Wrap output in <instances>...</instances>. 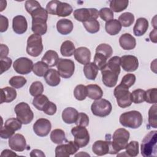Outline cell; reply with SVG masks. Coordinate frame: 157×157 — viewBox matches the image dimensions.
<instances>
[{"instance_id": "6da1fadb", "label": "cell", "mask_w": 157, "mask_h": 157, "mask_svg": "<svg viewBox=\"0 0 157 157\" xmlns=\"http://www.w3.org/2000/svg\"><path fill=\"white\" fill-rule=\"evenodd\" d=\"M120 57L114 56L109 59L101 71L102 81L105 86L112 88L116 85L120 73Z\"/></svg>"}, {"instance_id": "7a4b0ae2", "label": "cell", "mask_w": 157, "mask_h": 157, "mask_svg": "<svg viewBox=\"0 0 157 157\" xmlns=\"http://www.w3.org/2000/svg\"><path fill=\"white\" fill-rule=\"evenodd\" d=\"M48 14L46 9L42 7L37 8L30 14L32 17L31 29L34 34L42 36L47 33Z\"/></svg>"}, {"instance_id": "3957f363", "label": "cell", "mask_w": 157, "mask_h": 157, "mask_svg": "<svg viewBox=\"0 0 157 157\" xmlns=\"http://www.w3.org/2000/svg\"><path fill=\"white\" fill-rule=\"evenodd\" d=\"M130 134L124 128H118L115 131L110 139V150L109 154L115 155L124 150L128 144Z\"/></svg>"}, {"instance_id": "277c9868", "label": "cell", "mask_w": 157, "mask_h": 157, "mask_svg": "<svg viewBox=\"0 0 157 157\" xmlns=\"http://www.w3.org/2000/svg\"><path fill=\"white\" fill-rule=\"evenodd\" d=\"M141 155L144 157H156L157 155V131L149 132L144 137L140 145Z\"/></svg>"}, {"instance_id": "5b68a950", "label": "cell", "mask_w": 157, "mask_h": 157, "mask_svg": "<svg viewBox=\"0 0 157 157\" xmlns=\"http://www.w3.org/2000/svg\"><path fill=\"white\" fill-rule=\"evenodd\" d=\"M119 121L124 127L137 129L142 125L143 117L140 112L131 110L121 114L119 118Z\"/></svg>"}, {"instance_id": "8992f818", "label": "cell", "mask_w": 157, "mask_h": 157, "mask_svg": "<svg viewBox=\"0 0 157 157\" xmlns=\"http://www.w3.org/2000/svg\"><path fill=\"white\" fill-rule=\"evenodd\" d=\"M43 48L44 46L41 36L33 34L28 37L27 39L26 52L29 55L33 57H37L41 54Z\"/></svg>"}, {"instance_id": "52a82bcc", "label": "cell", "mask_w": 157, "mask_h": 157, "mask_svg": "<svg viewBox=\"0 0 157 157\" xmlns=\"http://www.w3.org/2000/svg\"><path fill=\"white\" fill-rule=\"evenodd\" d=\"M17 118L24 124L31 123L34 118V113L29 105L25 102H21L17 104L14 108Z\"/></svg>"}, {"instance_id": "ba28073f", "label": "cell", "mask_w": 157, "mask_h": 157, "mask_svg": "<svg viewBox=\"0 0 157 157\" xmlns=\"http://www.w3.org/2000/svg\"><path fill=\"white\" fill-rule=\"evenodd\" d=\"M113 94L116 98L117 104L120 107L126 108L132 104L131 93L128 88L119 84L114 89Z\"/></svg>"}, {"instance_id": "9c48e42d", "label": "cell", "mask_w": 157, "mask_h": 157, "mask_svg": "<svg viewBox=\"0 0 157 157\" xmlns=\"http://www.w3.org/2000/svg\"><path fill=\"white\" fill-rule=\"evenodd\" d=\"M112 110V106L110 101L105 99L95 100L91 105V110L93 114L99 117H105L109 115Z\"/></svg>"}, {"instance_id": "30bf717a", "label": "cell", "mask_w": 157, "mask_h": 157, "mask_svg": "<svg viewBox=\"0 0 157 157\" xmlns=\"http://www.w3.org/2000/svg\"><path fill=\"white\" fill-rule=\"evenodd\" d=\"M22 123L17 118H9L5 121L4 125L1 126L0 136L2 139H9L14 135L16 131L20 129Z\"/></svg>"}, {"instance_id": "8fae6325", "label": "cell", "mask_w": 157, "mask_h": 157, "mask_svg": "<svg viewBox=\"0 0 157 157\" xmlns=\"http://www.w3.org/2000/svg\"><path fill=\"white\" fill-rule=\"evenodd\" d=\"M71 134L74 137V142L80 148L86 147L90 142V134L85 127L76 126L72 128Z\"/></svg>"}, {"instance_id": "7c38bea8", "label": "cell", "mask_w": 157, "mask_h": 157, "mask_svg": "<svg viewBox=\"0 0 157 157\" xmlns=\"http://www.w3.org/2000/svg\"><path fill=\"white\" fill-rule=\"evenodd\" d=\"M80 147L74 141H66L65 144H58L55 148L56 157H69L70 155H74Z\"/></svg>"}, {"instance_id": "4fadbf2b", "label": "cell", "mask_w": 157, "mask_h": 157, "mask_svg": "<svg viewBox=\"0 0 157 157\" xmlns=\"http://www.w3.org/2000/svg\"><path fill=\"white\" fill-rule=\"evenodd\" d=\"M56 67L59 75L64 78H69L72 77L75 71V64L69 59L59 58L56 64Z\"/></svg>"}, {"instance_id": "5bb4252c", "label": "cell", "mask_w": 157, "mask_h": 157, "mask_svg": "<svg viewBox=\"0 0 157 157\" xmlns=\"http://www.w3.org/2000/svg\"><path fill=\"white\" fill-rule=\"evenodd\" d=\"M73 15L75 20L84 22L90 20H96L99 15L98 10L95 8H81L74 11Z\"/></svg>"}, {"instance_id": "9a60e30c", "label": "cell", "mask_w": 157, "mask_h": 157, "mask_svg": "<svg viewBox=\"0 0 157 157\" xmlns=\"http://www.w3.org/2000/svg\"><path fill=\"white\" fill-rule=\"evenodd\" d=\"M33 62L26 57L17 58L13 63V69L20 74L25 75L29 74L33 71Z\"/></svg>"}, {"instance_id": "2e32d148", "label": "cell", "mask_w": 157, "mask_h": 157, "mask_svg": "<svg viewBox=\"0 0 157 157\" xmlns=\"http://www.w3.org/2000/svg\"><path fill=\"white\" fill-rule=\"evenodd\" d=\"M110 134H107L105 140H99L94 142L92 145L93 152L98 156H103L109 154L110 150Z\"/></svg>"}, {"instance_id": "e0dca14e", "label": "cell", "mask_w": 157, "mask_h": 157, "mask_svg": "<svg viewBox=\"0 0 157 157\" xmlns=\"http://www.w3.org/2000/svg\"><path fill=\"white\" fill-rule=\"evenodd\" d=\"M52 124L50 121L44 118H39L33 124L34 133L39 137H45L50 132Z\"/></svg>"}, {"instance_id": "ac0fdd59", "label": "cell", "mask_w": 157, "mask_h": 157, "mask_svg": "<svg viewBox=\"0 0 157 157\" xmlns=\"http://www.w3.org/2000/svg\"><path fill=\"white\" fill-rule=\"evenodd\" d=\"M120 65L124 71L134 72L139 67V61L134 55H123L120 57Z\"/></svg>"}, {"instance_id": "d6986e66", "label": "cell", "mask_w": 157, "mask_h": 157, "mask_svg": "<svg viewBox=\"0 0 157 157\" xmlns=\"http://www.w3.org/2000/svg\"><path fill=\"white\" fill-rule=\"evenodd\" d=\"M8 142L10 148L16 151H23L27 147L26 139L21 134H15L9 138Z\"/></svg>"}, {"instance_id": "ffe728a7", "label": "cell", "mask_w": 157, "mask_h": 157, "mask_svg": "<svg viewBox=\"0 0 157 157\" xmlns=\"http://www.w3.org/2000/svg\"><path fill=\"white\" fill-rule=\"evenodd\" d=\"M12 28L18 34L25 33L28 28V23L26 18L23 15H17L12 20Z\"/></svg>"}, {"instance_id": "44dd1931", "label": "cell", "mask_w": 157, "mask_h": 157, "mask_svg": "<svg viewBox=\"0 0 157 157\" xmlns=\"http://www.w3.org/2000/svg\"><path fill=\"white\" fill-rule=\"evenodd\" d=\"M75 60L82 64H86L91 60V52L85 47H80L75 49L74 54Z\"/></svg>"}, {"instance_id": "7402d4cb", "label": "cell", "mask_w": 157, "mask_h": 157, "mask_svg": "<svg viewBox=\"0 0 157 157\" xmlns=\"http://www.w3.org/2000/svg\"><path fill=\"white\" fill-rule=\"evenodd\" d=\"M119 44L123 50H131L136 47V40L129 33H124L119 38Z\"/></svg>"}, {"instance_id": "603a6c76", "label": "cell", "mask_w": 157, "mask_h": 157, "mask_svg": "<svg viewBox=\"0 0 157 157\" xmlns=\"http://www.w3.org/2000/svg\"><path fill=\"white\" fill-rule=\"evenodd\" d=\"M148 26V21L146 18L143 17L137 18L133 28L134 34L136 36H143L147 32Z\"/></svg>"}, {"instance_id": "cb8c5ba5", "label": "cell", "mask_w": 157, "mask_h": 157, "mask_svg": "<svg viewBox=\"0 0 157 157\" xmlns=\"http://www.w3.org/2000/svg\"><path fill=\"white\" fill-rule=\"evenodd\" d=\"M74 25L69 19L63 18L59 20L56 23V29L59 33L62 35H67L71 33L73 29Z\"/></svg>"}, {"instance_id": "d4e9b609", "label": "cell", "mask_w": 157, "mask_h": 157, "mask_svg": "<svg viewBox=\"0 0 157 157\" xmlns=\"http://www.w3.org/2000/svg\"><path fill=\"white\" fill-rule=\"evenodd\" d=\"M44 77L47 85L51 86H56L61 82L60 75L58 71L54 69H49Z\"/></svg>"}, {"instance_id": "484cf974", "label": "cell", "mask_w": 157, "mask_h": 157, "mask_svg": "<svg viewBox=\"0 0 157 157\" xmlns=\"http://www.w3.org/2000/svg\"><path fill=\"white\" fill-rule=\"evenodd\" d=\"M78 112L73 107H67L62 112V120L66 124L75 123L77 121Z\"/></svg>"}, {"instance_id": "4316f807", "label": "cell", "mask_w": 157, "mask_h": 157, "mask_svg": "<svg viewBox=\"0 0 157 157\" xmlns=\"http://www.w3.org/2000/svg\"><path fill=\"white\" fill-rule=\"evenodd\" d=\"M1 104L13 101L15 99L17 94L16 90L9 86L1 88Z\"/></svg>"}, {"instance_id": "83f0119b", "label": "cell", "mask_w": 157, "mask_h": 157, "mask_svg": "<svg viewBox=\"0 0 157 157\" xmlns=\"http://www.w3.org/2000/svg\"><path fill=\"white\" fill-rule=\"evenodd\" d=\"M121 25L117 19H112L107 21L105 24L106 33L110 36L118 34L121 29Z\"/></svg>"}, {"instance_id": "f1b7e54d", "label": "cell", "mask_w": 157, "mask_h": 157, "mask_svg": "<svg viewBox=\"0 0 157 157\" xmlns=\"http://www.w3.org/2000/svg\"><path fill=\"white\" fill-rule=\"evenodd\" d=\"M87 96L91 99L98 100L102 98L103 91L102 88L96 84H90L86 86Z\"/></svg>"}, {"instance_id": "f546056e", "label": "cell", "mask_w": 157, "mask_h": 157, "mask_svg": "<svg viewBox=\"0 0 157 157\" xmlns=\"http://www.w3.org/2000/svg\"><path fill=\"white\" fill-rule=\"evenodd\" d=\"M58 59L59 56L57 52L52 50H47L42 58V61L44 62L48 67H50L56 66Z\"/></svg>"}, {"instance_id": "4dcf8cb0", "label": "cell", "mask_w": 157, "mask_h": 157, "mask_svg": "<svg viewBox=\"0 0 157 157\" xmlns=\"http://www.w3.org/2000/svg\"><path fill=\"white\" fill-rule=\"evenodd\" d=\"M83 73L86 78L94 80L98 73V69L93 62H90L83 67Z\"/></svg>"}, {"instance_id": "1f68e13d", "label": "cell", "mask_w": 157, "mask_h": 157, "mask_svg": "<svg viewBox=\"0 0 157 157\" xmlns=\"http://www.w3.org/2000/svg\"><path fill=\"white\" fill-rule=\"evenodd\" d=\"M73 9L72 6L66 2L59 1L56 9V15L58 17H67L72 13Z\"/></svg>"}, {"instance_id": "d6a6232c", "label": "cell", "mask_w": 157, "mask_h": 157, "mask_svg": "<svg viewBox=\"0 0 157 157\" xmlns=\"http://www.w3.org/2000/svg\"><path fill=\"white\" fill-rule=\"evenodd\" d=\"M75 49L74 43L67 40L62 43L60 47V52L63 56L70 57L74 54Z\"/></svg>"}, {"instance_id": "836d02e7", "label": "cell", "mask_w": 157, "mask_h": 157, "mask_svg": "<svg viewBox=\"0 0 157 157\" xmlns=\"http://www.w3.org/2000/svg\"><path fill=\"white\" fill-rule=\"evenodd\" d=\"M50 139L56 144H61L67 141L65 132L61 129H53L50 133Z\"/></svg>"}, {"instance_id": "e575fe53", "label": "cell", "mask_w": 157, "mask_h": 157, "mask_svg": "<svg viewBox=\"0 0 157 157\" xmlns=\"http://www.w3.org/2000/svg\"><path fill=\"white\" fill-rule=\"evenodd\" d=\"M128 0H112L110 2V9L115 12H120L125 10L128 6Z\"/></svg>"}, {"instance_id": "d590c367", "label": "cell", "mask_w": 157, "mask_h": 157, "mask_svg": "<svg viewBox=\"0 0 157 157\" xmlns=\"http://www.w3.org/2000/svg\"><path fill=\"white\" fill-rule=\"evenodd\" d=\"M48 66L43 61H37L33 65V72L38 77H44L48 71Z\"/></svg>"}, {"instance_id": "8d00e7d4", "label": "cell", "mask_w": 157, "mask_h": 157, "mask_svg": "<svg viewBox=\"0 0 157 157\" xmlns=\"http://www.w3.org/2000/svg\"><path fill=\"white\" fill-rule=\"evenodd\" d=\"M124 149L126 150V151H124V153H126V156L135 157L137 156L139 152V143L137 141L132 140L129 143H128Z\"/></svg>"}, {"instance_id": "74e56055", "label": "cell", "mask_w": 157, "mask_h": 157, "mask_svg": "<svg viewBox=\"0 0 157 157\" xmlns=\"http://www.w3.org/2000/svg\"><path fill=\"white\" fill-rule=\"evenodd\" d=\"M118 20L121 26L124 27H129L132 25L134 21V15L131 12H124L119 16Z\"/></svg>"}, {"instance_id": "f35d334b", "label": "cell", "mask_w": 157, "mask_h": 157, "mask_svg": "<svg viewBox=\"0 0 157 157\" xmlns=\"http://www.w3.org/2000/svg\"><path fill=\"white\" fill-rule=\"evenodd\" d=\"M83 25L86 31L91 34L96 33L99 31L100 25L97 20H90L83 22Z\"/></svg>"}, {"instance_id": "ab89813d", "label": "cell", "mask_w": 157, "mask_h": 157, "mask_svg": "<svg viewBox=\"0 0 157 157\" xmlns=\"http://www.w3.org/2000/svg\"><path fill=\"white\" fill-rule=\"evenodd\" d=\"M48 101L49 100L45 95L40 94L34 97L33 100V105L36 109L40 111H43L44 108Z\"/></svg>"}, {"instance_id": "60d3db41", "label": "cell", "mask_w": 157, "mask_h": 157, "mask_svg": "<svg viewBox=\"0 0 157 157\" xmlns=\"http://www.w3.org/2000/svg\"><path fill=\"white\" fill-rule=\"evenodd\" d=\"M74 96L78 101L85 100L87 96L86 86L82 84L77 85L74 90Z\"/></svg>"}, {"instance_id": "b9f144b4", "label": "cell", "mask_w": 157, "mask_h": 157, "mask_svg": "<svg viewBox=\"0 0 157 157\" xmlns=\"http://www.w3.org/2000/svg\"><path fill=\"white\" fill-rule=\"evenodd\" d=\"M156 104L150 107L148 110V126L157 128V113Z\"/></svg>"}, {"instance_id": "7bdbcfd3", "label": "cell", "mask_w": 157, "mask_h": 157, "mask_svg": "<svg viewBox=\"0 0 157 157\" xmlns=\"http://www.w3.org/2000/svg\"><path fill=\"white\" fill-rule=\"evenodd\" d=\"M131 100L135 104H140L145 101V91L137 89L131 93Z\"/></svg>"}, {"instance_id": "ee69618b", "label": "cell", "mask_w": 157, "mask_h": 157, "mask_svg": "<svg viewBox=\"0 0 157 157\" xmlns=\"http://www.w3.org/2000/svg\"><path fill=\"white\" fill-rule=\"evenodd\" d=\"M29 91L30 94L34 97L42 94L44 92L43 84L39 81H35L33 82L29 87Z\"/></svg>"}, {"instance_id": "f6af8a7d", "label": "cell", "mask_w": 157, "mask_h": 157, "mask_svg": "<svg viewBox=\"0 0 157 157\" xmlns=\"http://www.w3.org/2000/svg\"><path fill=\"white\" fill-rule=\"evenodd\" d=\"M26 82L27 80L24 77L15 75L10 78L9 83L13 88L19 89L22 88L26 83Z\"/></svg>"}, {"instance_id": "bcb514c9", "label": "cell", "mask_w": 157, "mask_h": 157, "mask_svg": "<svg viewBox=\"0 0 157 157\" xmlns=\"http://www.w3.org/2000/svg\"><path fill=\"white\" fill-rule=\"evenodd\" d=\"M96 52L104 55L108 59L112 56L113 53V49L112 47L107 44H101L97 46Z\"/></svg>"}, {"instance_id": "7dc6e473", "label": "cell", "mask_w": 157, "mask_h": 157, "mask_svg": "<svg viewBox=\"0 0 157 157\" xmlns=\"http://www.w3.org/2000/svg\"><path fill=\"white\" fill-rule=\"evenodd\" d=\"M136 80V77L134 74H127L123 77L120 85L129 89L135 83Z\"/></svg>"}, {"instance_id": "c3c4849f", "label": "cell", "mask_w": 157, "mask_h": 157, "mask_svg": "<svg viewBox=\"0 0 157 157\" xmlns=\"http://www.w3.org/2000/svg\"><path fill=\"white\" fill-rule=\"evenodd\" d=\"M107 58L102 54L96 52L94 56V61L93 63L97 66L98 70H102L107 63Z\"/></svg>"}, {"instance_id": "681fc988", "label": "cell", "mask_w": 157, "mask_h": 157, "mask_svg": "<svg viewBox=\"0 0 157 157\" xmlns=\"http://www.w3.org/2000/svg\"><path fill=\"white\" fill-rule=\"evenodd\" d=\"M99 15L102 20L105 21H108L113 19V11L108 7H103L99 11Z\"/></svg>"}, {"instance_id": "f907efd6", "label": "cell", "mask_w": 157, "mask_h": 157, "mask_svg": "<svg viewBox=\"0 0 157 157\" xmlns=\"http://www.w3.org/2000/svg\"><path fill=\"white\" fill-rule=\"evenodd\" d=\"M157 90L156 88H150L145 91V101L149 104H156Z\"/></svg>"}, {"instance_id": "816d5d0a", "label": "cell", "mask_w": 157, "mask_h": 157, "mask_svg": "<svg viewBox=\"0 0 157 157\" xmlns=\"http://www.w3.org/2000/svg\"><path fill=\"white\" fill-rule=\"evenodd\" d=\"M76 126L86 127L89 124V117L83 112H80L78 114L77 121H75Z\"/></svg>"}, {"instance_id": "f5cc1de1", "label": "cell", "mask_w": 157, "mask_h": 157, "mask_svg": "<svg viewBox=\"0 0 157 157\" xmlns=\"http://www.w3.org/2000/svg\"><path fill=\"white\" fill-rule=\"evenodd\" d=\"M25 9L27 11V12L29 14H31L34 10L37 9L39 7H40L41 6L40 3L35 0H28L26 1L25 4Z\"/></svg>"}, {"instance_id": "db71d44e", "label": "cell", "mask_w": 157, "mask_h": 157, "mask_svg": "<svg viewBox=\"0 0 157 157\" xmlns=\"http://www.w3.org/2000/svg\"><path fill=\"white\" fill-rule=\"evenodd\" d=\"M12 59L9 57H4L0 58V65H1V72L0 74H3L4 72L9 70L12 65Z\"/></svg>"}, {"instance_id": "11a10c76", "label": "cell", "mask_w": 157, "mask_h": 157, "mask_svg": "<svg viewBox=\"0 0 157 157\" xmlns=\"http://www.w3.org/2000/svg\"><path fill=\"white\" fill-rule=\"evenodd\" d=\"M56 110L57 107L56 104L49 101L44 108L43 112L47 115H53L56 112Z\"/></svg>"}, {"instance_id": "9f6ffc18", "label": "cell", "mask_w": 157, "mask_h": 157, "mask_svg": "<svg viewBox=\"0 0 157 157\" xmlns=\"http://www.w3.org/2000/svg\"><path fill=\"white\" fill-rule=\"evenodd\" d=\"M59 1L53 0V1H49L47 3L45 9H46L47 12H48V13L53 15H56V7L58 6Z\"/></svg>"}, {"instance_id": "6f0895ef", "label": "cell", "mask_w": 157, "mask_h": 157, "mask_svg": "<svg viewBox=\"0 0 157 157\" xmlns=\"http://www.w3.org/2000/svg\"><path fill=\"white\" fill-rule=\"evenodd\" d=\"M0 21H1V26H0V32L1 33H4L8 29L9 27V20L8 18L2 15H0Z\"/></svg>"}, {"instance_id": "680465c9", "label": "cell", "mask_w": 157, "mask_h": 157, "mask_svg": "<svg viewBox=\"0 0 157 157\" xmlns=\"http://www.w3.org/2000/svg\"><path fill=\"white\" fill-rule=\"evenodd\" d=\"M9 48L7 45L1 44V53H0V58L7 57L9 54Z\"/></svg>"}, {"instance_id": "91938a15", "label": "cell", "mask_w": 157, "mask_h": 157, "mask_svg": "<svg viewBox=\"0 0 157 157\" xmlns=\"http://www.w3.org/2000/svg\"><path fill=\"white\" fill-rule=\"evenodd\" d=\"M30 156L34 157V156H37V157H45V155L44 153L39 149H34L30 153Z\"/></svg>"}, {"instance_id": "94428289", "label": "cell", "mask_w": 157, "mask_h": 157, "mask_svg": "<svg viewBox=\"0 0 157 157\" xmlns=\"http://www.w3.org/2000/svg\"><path fill=\"white\" fill-rule=\"evenodd\" d=\"M1 156H18V155L12 150H10L9 149H6L1 152Z\"/></svg>"}, {"instance_id": "6125c7cd", "label": "cell", "mask_w": 157, "mask_h": 157, "mask_svg": "<svg viewBox=\"0 0 157 157\" xmlns=\"http://www.w3.org/2000/svg\"><path fill=\"white\" fill-rule=\"evenodd\" d=\"M156 29H154L153 31H151L149 35L150 39L151 41H152L154 43L156 42Z\"/></svg>"}, {"instance_id": "be15d7a7", "label": "cell", "mask_w": 157, "mask_h": 157, "mask_svg": "<svg viewBox=\"0 0 157 157\" xmlns=\"http://www.w3.org/2000/svg\"><path fill=\"white\" fill-rule=\"evenodd\" d=\"M90 156V155L89 154L86 153L84 152V151H81L80 153H78V154L75 155V156Z\"/></svg>"}]
</instances>
